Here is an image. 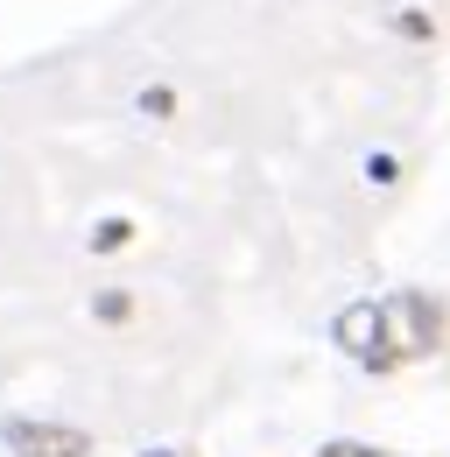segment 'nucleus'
<instances>
[{
	"label": "nucleus",
	"instance_id": "nucleus-3",
	"mask_svg": "<svg viewBox=\"0 0 450 457\" xmlns=\"http://www.w3.org/2000/svg\"><path fill=\"white\" fill-rule=\"evenodd\" d=\"M92 246H99V253H112V246H127V219H106V226L92 232Z\"/></svg>",
	"mask_w": 450,
	"mask_h": 457
},
{
	"label": "nucleus",
	"instance_id": "nucleus-2",
	"mask_svg": "<svg viewBox=\"0 0 450 457\" xmlns=\"http://www.w3.org/2000/svg\"><path fill=\"white\" fill-rule=\"evenodd\" d=\"M0 444L14 457H92L85 429H71V422H29V415H7L0 422Z\"/></svg>",
	"mask_w": 450,
	"mask_h": 457
},
{
	"label": "nucleus",
	"instance_id": "nucleus-4",
	"mask_svg": "<svg viewBox=\"0 0 450 457\" xmlns=\"http://www.w3.org/2000/svg\"><path fill=\"white\" fill-rule=\"evenodd\" d=\"M324 457H388V451H366V444H331Z\"/></svg>",
	"mask_w": 450,
	"mask_h": 457
},
{
	"label": "nucleus",
	"instance_id": "nucleus-1",
	"mask_svg": "<svg viewBox=\"0 0 450 457\" xmlns=\"http://www.w3.org/2000/svg\"><path fill=\"white\" fill-rule=\"evenodd\" d=\"M437 331H444V317H437V303L415 295V288H394L380 303H352V310L338 317V345H345L359 366H373V373H394V366L422 359V352L437 345Z\"/></svg>",
	"mask_w": 450,
	"mask_h": 457
}]
</instances>
